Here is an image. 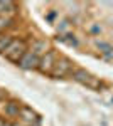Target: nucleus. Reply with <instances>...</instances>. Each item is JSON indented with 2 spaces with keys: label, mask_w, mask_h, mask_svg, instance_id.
<instances>
[{
  "label": "nucleus",
  "mask_w": 113,
  "mask_h": 126,
  "mask_svg": "<svg viewBox=\"0 0 113 126\" xmlns=\"http://www.w3.org/2000/svg\"><path fill=\"white\" fill-rule=\"evenodd\" d=\"M12 25V19H9V17H2L0 15V32L3 29H7V27H10Z\"/></svg>",
  "instance_id": "nucleus-11"
},
{
  "label": "nucleus",
  "mask_w": 113,
  "mask_h": 126,
  "mask_svg": "<svg viewBox=\"0 0 113 126\" xmlns=\"http://www.w3.org/2000/svg\"><path fill=\"white\" fill-rule=\"evenodd\" d=\"M25 52H27V44H25L22 39H14V40H12V44L7 47V50L3 52V56L9 59V61L19 64L20 59L24 57Z\"/></svg>",
  "instance_id": "nucleus-1"
},
{
  "label": "nucleus",
  "mask_w": 113,
  "mask_h": 126,
  "mask_svg": "<svg viewBox=\"0 0 113 126\" xmlns=\"http://www.w3.org/2000/svg\"><path fill=\"white\" fill-rule=\"evenodd\" d=\"M30 126H39V125H30Z\"/></svg>",
  "instance_id": "nucleus-13"
},
{
  "label": "nucleus",
  "mask_w": 113,
  "mask_h": 126,
  "mask_svg": "<svg viewBox=\"0 0 113 126\" xmlns=\"http://www.w3.org/2000/svg\"><path fill=\"white\" fill-rule=\"evenodd\" d=\"M73 78H74L78 82L85 84L86 87H91V89H98V87L101 86V82L96 78H93L90 72H86L85 69H76V71H73Z\"/></svg>",
  "instance_id": "nucleus-2"
},
{
  "label": "nucleus",
  "mask_w": 113,
  "mask_h": 126,
  "mask_svg": "<svg viewBox=\"0 0 113 126\" xmlns=\"http://www.w3.org/2000/svg\"><path fill=\"white\" fill-rule=\"evenodd\" d=\"M5 97H7V93L3 89H0V99H5Z\"/></svg>",
  "instance_id": "nucleus-12"
},
{
  "label": "nucleus",
  "mask_w": 113,
  "mask_h": 126,
  "mask_svg": "<svg viewBox=\"0 0 113 126\" xmlns=\"http://www.w3.org/2000/svg\"><path fill=\"white\" fill-rule=\"evenodd\" d=\"M12 40H14L12 35H9V34H0V52L2 54L7 50V47L12 44Z\"/></svg>",
  "instance_id": "nucleus-10"
},
{
  "label": "nucleus",
  "mask_w": 113,
  "mask_h": 126,
  "mask_svg": "<svg viewBox=\"0 0 113 126\" xmlns=\"http://www.w3.org/2000/svg\"><path fill=\"white\" fill-rule=\"evenodd\" d=\"M73 71L71 67V62L68 61V59H61V61H56V64H54V67L51 71V76H54V78H63V76H66Z\"/></svg>",
  "instance_id": "nucleus-4"
},
{
  "label": "nucleus",
  "mask_w": 113,
  "mask_h": 126,
  "mask_svg": "<svg viewBox=\"0 0 113 126\" xmlns=\"http://www.w3.org/2000/svg\"><path fill=\"white\" fill-rule=\"evenodd\" d=\"M3 111H5L7 116H19L20 106H19V103H15V101H9L5 104V108H3Z\"/></svg>",
  "instance_id": "nucleus-9"
},
{
  "label": "nucleus",
  "mask_w": 113,
  "mask_h": 126,
  "mask_svg": "<svg viewBox=\"0 0 113 126\" xmlns=\"http://www.w3.org/2000/svg\"><path fill=\"white\" fill-rule=\"evenodd\" d=\"M19 118L22 119V125L25 126H30V125H37V114L32 111V108H20V113H19Z\"/></svg>",
  "instance_id": "nucleus-5"
},
{
  "label": "nucleus",
  "mask_w": 113,
  "mask_h": 126,
  "mask_svg": "<svg viewBox=\"0 0 113 126\" xmlns=\"http://www.w3.org/2000/svg\"><path fill=\"white\" fill-rule=\"evenodd\" d=\"M39 59L36 54H32L30 50H27L25 54H24V57L20 59V62H19V66L22 69H36L39 66Z\"/></svg>",
  "instance_id": "nucleus-6"
},
{
  "label": "nucleus",
  "mask_w": 113,
  "mask_h": 126,
  "mask_svg": "<svg viewBox=\"0 0 113 126\" xmlns=\"http://www.w3.org/2000/svg\"><path fill=\"white\" fill-rule=\"evenodd\" d=\"M15 9H17V7H15L14 2H0V15H2V17L12 19V17L15 15V12H17Z\"/></svg>",
  "instance_id": "nucleus-7"
},
{
  "label": "nucleus",
  "mask_w": 113,
  "mask_h": 126,
  "mask_svg": "<svg viewBox=\"0 0 113 126\" xmlns=\"http://www.w3.org/2000/svg\"><path fill=\"white\" fill-rule=\"evenodd\" d=\"M54 64H56V54L49 50L47 54H44L42 57L39 59L37 69L42 72V74H51V71H52V67H54Z\"/></svg>",
  "instance_id": "nucleus-3"
},
{
  "label": "nucleus",
  "mask_w": 113,
  "mask_h": 126,
  "mask_svg": "<svg viewBox=\"0 0 113 126\" xmlns=\"http://www.w3.org/2000/svg\"><path fill=\"white\" fill-rule=\"evenodd\" d=\"M30 52L32 54H36V56H44V54H47V42L46 40H34L32 44H30Z\"/></svg>",
  "instance_id": "nucleus-8"
}]
</instances>
